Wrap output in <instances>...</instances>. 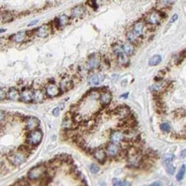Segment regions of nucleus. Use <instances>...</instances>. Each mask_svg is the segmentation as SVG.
<instances>
[{"label": "nucleus", "mask_w": 186, "mask_h": 186, "mask_svg": "<svg viewBox=\"0 0 186 186\" xmlns=\"http://www.w3.org/2000/svg\"><path fill=\"white\" fill-rule=\"evenodd\" d=\"M27 154H25L21 150H18V151L9 154V160L13 166H21V164H23L27 160Z\"/></svg>", "instance_id": "obj_1"}, {"label": "nucleus", "mask_w": 186, "mask_h": 186, "mask_svg": "<svg viewBox=\"0 0 186 186\" xmlns=\"http://www.w3.org/2000/svg\"><path fill=\"white\" fill-rule=\"evenodd\" d=\"M27 143L29 146L37 147L40 144L43 139V133L39 129H34L30 131V133L27 135Z\"/></svg>", "instance_id": "obj_2"}, {"label": "nucleus", "mask_w": 186, "mask_h": 186, "mask_svg": "<svg viewBox=\"0 0 186 186\" xmlns=\"http://www.w3.org/2000/svg\"><path fill=\"white\" fill-rule=\"evenodd\" d=\"M45 172V167L44 166H37L33 167L27 173V178L32 180H38L39 179Z\"/></svg>", "instance_id": "obj_3"}, {"label": "nucleus", "mask_w": 186, "mask_h": 186, "mask_svg": "<svg viewBox=\"0 0 186 186\" xmlns=\"http://www.w3.org/2000/svg\"><path fill=\"white\" fill-rule=\"evenodd\" d=\"M143 161V158L141 156V154L135 151L133 153H130L129 154V165L132 167H138L141 166Z\"/></svg>", "instance_id": "obj_4"}, {"label": "nucleus", "mask_w": 186, "mask_h": 186, "mask_svg": "<svg viewBox=\"0 0 186 186\" xmlns=\"http://www.w3.org/2000/svg\"><path fill=\"white\" fill-rule=\"evenodd\" d=\"M106 155H108L109 157L115 158L120 154V147L116 143L109 142L106 147Z\"/></svg>", "instance_id": "obj_5"}, {"label": "nucleus", "mask_w": 186, "mask_h": 186, "mask_svg": "<svg viewBox=\"0 0 186 186\" xmlns=\"http://www.w3.org/2000/svg\"><path fill=\"white\" fill-rule=\"evenodd\" d=\"M161 15L158 11H152L147 16L145 21L150 25H158L161 22Z\"/></svg>", "instance_id": "obj_6"}, {"label": "nucleus", "mask_w": 186, "mask_h": 186, "mask_svg": "<svg viewBox=\"0 0 186 186\" xmlns=\"http://www.w3.org/2000/svg\"><path fill=\"white\" fill-rule=\"evenodd\" d=\"M125 137H126L125 134L123 131L116 130V131H113V132L111 133V135H110V141H111V142L118 144V143L123 142L125 140Z\"/></svg>", "instance_id": "obj_7"}, {"label": "nucleus", "mask_w": 186, "mask_h": 186, "mask_svg": "<svg viewBox=\"0 0 186 186\" xmlns=\"http://www.w3.org/2000/svg\"><path fill=\"white\" fill-rule=\"evenodd\" d=\"M45 94L49 97H55L60 94V88L55 84H49L45 88Z\"/></svg>", "instance_id": "obj_8"}, {"label": "nucleus", "mask_w": 186, "mask_h": 186, "mask_svg": "<svg viewBox=\"0 0 186 186\" xmlns=\"http://www.w3.org/2000/svg\"><path fill=\"white\" fill-rule=\"evenodd\" d=\"M93 155H94V159L97 160L100 163H104L106 160V157H107L106 150L101 148V147L95 148L93 152Z\"/></svg>", "instance_id": "obj_9"}, {"label": "nucleus", "mask_w": 186, "mask_h": 186, "mask_svg": "<svg viewBox=\"0 0 186 186\" xmlns=\"http://www.w3.org/2000/svg\"><path fill=\"white\" fill-rule=\"evenodd\" d=\"M105 78V76L101 73H98V74H92L88 77V82L89 85H98L100 84H101L103 82Z\"/></svg>", "instance_id": "obj_10"}, {"label": "nucleus", "mask_w": 186, "mask_h": 186, "mask_svg": "<svg viewBox=\"0 0 186 186\" xmlns=\"http://www.w3.org/2000/svg\"><path fill=\"white\" fill-rule=\"evenodd\" d=\"M100 58L98 55H93L88 61V68L89 70L98 69L100 66Z\"/></svg>", "instance_id": "obj_11"}, {"label": "nucleus", "mask_w": 186, "mask_h": 186, "mask_svg": "<svg viewBox=\"0 0 186 186\" xmlns=\"http://www.w3.org/2000/svg\"><path fill=\"white\" fill-rule=\"evenodd\" d=\"M33 91L30 89H24L20 93V100L24 103H30L33 101Z\"/></svg>", "instance_id": "obj_12"}, {"label": "nucleus", "mask_w": 186, "mask_h": 186, "mask_svg": "<svg viewBox=\"0 0 186 186\" xmlns=\"http://www.w3.org/2000/svg\"><path fill=\"white\" fill-rule=\"evenodd\" d=\"M144 28H145V23L143 21H138L136 22L134 25H133V30L132 32L137 35V36H142L144 32Z\"/></svg>", "instance_id": "obj_13"}, {"label": "nucleus", "mask_w": 186, "mask_h": 186, "mask_svg": "<svg viewBox=\"0 0 186 186\" xmlns=\"http://www.w3.org/2000/svg\"><path fill=\"white\" fill-rule=\"evenodd\" d=\"M51 34V28L49 25H42L40 27L38 28V29L36 30V34L37 36L40 37V38H45L47 37L49 34Z\"/></svg>", "instance_id": "obj_14"}, {"label": "nucleus", "mask_w": 186, "mask_h": 186, "mask_svg": "<svg viewBox=\"0 0 186 186\" xmlns=\"http://www.w3.org/2000/svg\"><path fill=\"white\" fill-rule=\"evenodd\" d=\"M99 99H100V102L102 105H108L110 104V103L112 102V94L111 92L107 91H102L100 92V96H99Z\"/></svg>", "instance_id": "obj_15"}, {"label": "nucleus", "mask_w": 186, "mask_h": 186, "mask_svg": "<svg viewBox=\"0 0 186 186\" xmlns=\"http://www.w3.org/2000/svg\"><path fill=\"white\" fill-rule=\"evenodd\" d=\"M39 119L34 117V116H30L26 121V128L30 131L36 129V128L39 126Z\"/></svg>", "instance_id": "obj_16"}, {"label": "nucleus", "mask_w": 186, "mask_h": 186, "mask_svg": "<svg viewBox=\"0 0 186 186\" xmlns=\"http://www.w3.org/2000/svg\"><path fill=\"white\" fill-rule=\"evenodd\" d=\"M121 47H122L124 53H125L127 56H131L134 53V52H135V47H134V45H132L129 41L124 42Z\"/></svg>", "instance_id": "obj_17"}, {"label": "nucleus", "mask_w": 186, "mask_h": 186, "mask_svg": "<svg viewBox=\"0 0 186 186\" xmlns=\"http://www.w3.org/2000/svg\"><path fill=\"white\" fill-rule=\"evenodd\" d=\"M73 87V81L69 78H64L61 83H60V91H70L71 88Z\"/></svg>", "instance_id": "obj_18"}, {"label": "nucleus", "mask_w": 186, "mask_h": 186, "mask_svg": "<svg viewBox=\"0 0 186 186\" xmlns=\"http://www.w3.org/2000/svg\"><path fill=\"white\" fill-rule=\"evenodd\" d=\"M7 97L11 101H18L20 100V92L17 89L12 87L9 90L7 93Z\"/></svg>", "instance_id": "obj_19"}, {"label": "nucleus", "mask_w": 186, "mask_h": 186, "mask_svg": "<svg viewBox=\"0 0 186 186\" xmlns=\"http://www.w3.org/2000/svg\"><path fill=\"white\" fill-rule=\"evenodd\" d=\"M27 32H26V31H20V32L13 34L12 40L15 42L21 43V42H23L27 39Z\"/></svg>", "instance_id": "obj_20"}, {"label": "nucleus", "mask_w": 186, "mask_h": 186, "mask_svg": "<svg viewBox=\"0 0 186 186\" xmlns=\"http://www.w3.org/2000/svg\"><path fill=\"white\" fill-rule=\"evenodd\" d=\"M84 14H85V9L83 6L81 5L76 6L72 10V16L74 18H81L84 16Z\"/></svg>", "instance_id": "obj_21"}, {"label": "nucleus", "mask_w": 186, "mask_h": 186, "mask_svg": "<svg viewBox=\"0 0 186 186\" xmlns=\"http://www.w3.org/2000/svg\"><path fill=\"white\" fill-rule=\"evenodd\" d=\"M45 99V94L41 90H36L33 92V101L34 103H41Z\"/></svg>", "instance_id": "obj_22"}, {"label": "nucleus", "mask_w": 186, "mask_h": 186, "mask_svg": "<svg viewBox=\"0 0 186 186\" xmlns=\"http://www.w3.org/2000/svg\"><path fill=\"white\" fill-rule=\"evenodd\" d=\"M127 39H128V41H129V42H130L132 45H138L139 43H140V41H141V40H140V38H139V36H137V35H136L132 31H129L128 33H127Z\"/></svg>", "instance_id": "obj_23"}, {"label": "nucleus", "mask_w": 186, "mask_h": 186, "mask_svg": "<svg viewBox=\"0 0 186 186\" xmlns=\"http://www.w3.org/2000/svg\"><path fill=\"white\" fill-rule=\"evenodd\" d=\"M69 16L66 15H61L58 19H57V26L58 28H64L69 23Z\"/></svg>", "instance_id": "obj_24"}, {"label": "nucleus", "mask_w": 186, "mask_h": 186, "mask_svg": "<svg viewBox=\"0 0 186 186\" xmlns=\"http://www.w3.org/2000/svg\"><path fill=\"white\" fill-rule=\"evenodd\" d=\"M115 114L123 118H127L130 114V110L127 107H118L115 110Z\"/></svg>", "instance_id": "obj_25"}, {"label": "nucleus", "mask_w": 186, "mask_h": 186, "mask_svg": "<svg viewBox=\"0 0 186 186\" xmlns=\"http://www.w3.org/2000/svg\"><path fill=\"white\" fill-rule=\"evenodd\" d=\"M74 120L72 117H68V116H65L64 119V122H63V128L67 129V130H70V129H72L73 128V123H74Z\"/></svg>", "instance_id": "obj_26"}, {"label": "nucleus", "mask_w": 186, "mask_h": 186, "mask_svg": "<svg viewBox=\"0 0 186 186\" xmlns=\"http://www.w3.org/2000/svg\"><path fill=\"white\" fill-rule=\"evenodd\" d=\"M118 64L119 65H121V66H127L128 64H129V62H130V60H129V56H127L125 53H121V54H119V55H118Z\"/></svg>", "instance_id": "obj_27"}, {"label": "nucleus", "mask_w": 186, "mask_h": 186, "mask_svg": "<svg viewBox=\"0 0 186 186\" xmlns=\"http://www.w3.org/2000/svg\"><path fill=\"white\" fill-rule=\"evenodd\" d=\"M162 60V58L161 55H154L149 61V65L150 66H157L159 65Z\"/></svg>", "instance_id": "obj_28"}, {"label": "nucleus", "mask_w": 186, "mask_h": 186, "mask_svg": "<svg viewBox=\"0 0 186 186\" xmlns=\"http://www.w3.org/2000/svg\"><path fill=\"white\" fill-rule=\"evenodd\" d=\"M112 185L113 186H131L130 182L126 180H120L118 179H114L112 180Z\"/></svg>", "instance_id": "obj_29"}, {"label": "nucleus", "mask_w": 186, "mask_h": 186, "mask_svg": "<svg viewBox=\"0 0 186 186\" xmlns=\"http://www.w3.org/2000/svg\"><path fill=\"white\" fill-rule=\"evenodd\" d=\"M175 159V156L172 153H168V154H166L163 157V161H164V164L165 165H168V164H171Z\"/></svg>", "instance_id": "obj_30"}, {"label": "nucleus", "mask_w": 186, "mask_h": 186, "mask_svg": "<svg viewBox=\"0 0 186 186\" xmlns=\"http://www.w3.org/2000/svg\"><path fill=\"white\" fill-rule=\"evenodd\" d=\"M165 83L164 82H158V83H156V84H155L154 85H152L151 86V91H155V92H156V91H161V90H163L164 88H165Z\"/></svg>", "instance_id": "obj_31"}, {"label": "nucleus", "mask_w": 186, "mask_h": 186, "mask_svg": "<svg viewBox=\"0 0 186 186\" xmlns=\"http://www.w3.org/2000/svg\"><path fill=\"white\" fill-rule=\"evenodd\" d=\"M185 165H183L182 167L180 168L179 172H178L177 176H176V179L178 181H182L184 177H185Z\"/></svg>", "instance_id": "obj_32"}, {"label": "nucleus", "mask_w": 186, "mask_h": 186, "mask_svg": "<svg viewBox=\"0 0 186 186\" xmlns=\"http://www.w3.org/2000/svg\"><path fill=\"white\" fill-rule=\"evenodd\" d=\"M161 129L163 133H169L172 129V127L170 123L168 122H163L161 124Z\"/></svg>", "instance_id": "obj_33"}, {"label": "nucleus", "mask_w": 186, "mask_h": 186, "mask_svg": "<svg viewBox=\"0 0 186 186\" xmlns=\"http://www.w3.org/2000/svg\"><path fill=\"white\" fill-rule=\"evenodd\" d=\"M166 171L168 174L170 175H173L175 173V171H176V167L171 163V164H168V165H166Z\"/></svg>", "instance_id": "obj_34"}, {"label": "nucleus", "mask_w": 186, "mask_h": 186, "mask_svg": "<svg viewBox=\"0 0 186 186\" xmlns=\"http://www.w3.org/2000/svg\"><path fill=\"white\" fill-rule=\"evenodd\" d=\"M176 0H160V5L161 7H167L171 6L175 3Z\"/></svg>", "instance_id": "obj_35"}, {"label": "nucleus", "mask_w": 186, "mask_h": 186, "mask_svg": "<svg viewBox=\"0 0 186 186\" xmlns=\"http://www.w3.org/2000/svg\"><path fill=\"white\" fill-rule=\"evenodd\" d=\"M112 50H113V53H114L117 56L124 53V52H123V49H122V47L119 46V45H118V44H116V45H114V46L112 47Z\"/></svg>", "instance_id": "obj_36"}, {"label": "nucleus", "mask_w": 186, "mask_h": 186, "mask_svg": "<svg viewBox=\"0 0 186 186\" xmlns=\"http://www.w3.org/2000/svg\"><path fill=\"white\" fill-rule=\"evenodd\" d=\"M90 172L93 174H96L100 172V166H98L96 164H92L90 166Z\"/></svg>", "instance_id": "obj_37"}, {"label": "nucleus", "mask_w": 186, "mask_h": 186, "mask_svg": "<svg viewBox=\"0 0 186 186\" xmlns=\"http://www.w3.org/2000/svg\"><path fill=\"white\" fill-rule=\"evenodd\" d=\"M6 97H7V93H6V91H5L3 89L0 88V101L4 100V99L6 98Z\"/></svg>", "instance_id": "obj_38"}, {"label": "nucleus", "mask_w": 186, "mask_h": 186, "mask_svg": "<svg viewBox=\"0 0 186 186\" xmlns=\"http://www.w3.org/2000/svg\"><path fill=\"white\" fill-rule=\"evenodd\" d=\"M61 110H62V109H61L60 107H56V108H54L53 110H52V115H53L54 116H58L59 114H60Z\"/></svg>", "instance_id": "obj_39"}, {"label": "nucleus", "mask_w": 186, "mask_h": 186, "mask_svg": "<svg viewBox=\"0 0 186 186\" xmlns=\"http://www.w3.org/2000/svg\"><path fill=\"white\" fill-rule=\"evenodd\" d=\"M5 118H6V114H5V112L3 111V110H0V124L5 120Z\"/></svg>", "instance_id": "obj_40"}, {"label": "nucleus", "mask_w": 186, "mask_h": 186, "mask_svg": "<svg viewBox=\"0 0 186 186\" xmlns=\"http://www.w3.org/2000/svg\"><path fill=\"white\" fill-rule=\"evenodd\" d=\"M88 3H89V5L90 6H92V7H97V3H96V0H88Z\"/></svg>", "instance_id": "obj_41"}, {"label": "nucleus", "mask_w": 186, "mask_h": 186, "mask_svg": "<svg viewBox=\"0 0 186 186\" xmlns=\"http://www.w3.org/2000/svg\"><path fill=\"white\" fill-rule=\"evenodd\" d=\"M178 17H179V16H178L177 14L173 15V16H172L171 20H170V23H173V22H174L175 21H177V20H178Z\"/></svg>", "instance_id": "obj_42"}, {"label": "nucleus", "mask_w": 186, "mask_h": 186, "mask_svg": "<svg viewBox=\"0 0 186 186\" xmlns=\"http://www.w3.org/2000/svg\"><path fill=\"white\" fill-rule=\"evenodd\" d=\"M149 186H162V183L161 181H155V182L152 183Z\"/></svg>", "instance_id": "obj_43"}, {"label": "nucleus", "mask_w": 186, "mask_h": 186, "mask_svg": "<svg viewBox=\"0 0 186 186\" xmlns=\"http://www.w3.org/2000/svg\"><path fill=\"white\" fill-rule=\"evenodd\" d=\"M39 22V20H35V21H33V22H31L29 24H28V26L29 27H31V26H33V25H35V24H37Z\"/></svg>", "instance_id": "obj_44"}, {"label": "nucleus", "mask_w": 186, "mask_h": 186, "mask_svg": "<svg viewBox=\"0 0 186 186\" xmlns=\"http://www.w3.org/2000/svg\"><path fill=\"white\" fill-rule=\"evenodd\" d=\"M128 97V93H125V94H123L122 96H121V97L122 98H126Z\"/></svg>", "instance_id": "obj_45"}, {"label": "nucleus", "mask_w": 186, "mask_h": 186, "mask_svg": "<svg viewBox=\"0 0 186 186\" xmlns=\"http://www.w3.org/2000/svg\"><path fill=\"white\" fill-rule=\"evenodd\" d=\"M3 32H5V29H3V28H1V29H0V33H3Z\"/></svg>", "instance_id": "obj_46"}]
</instances>
